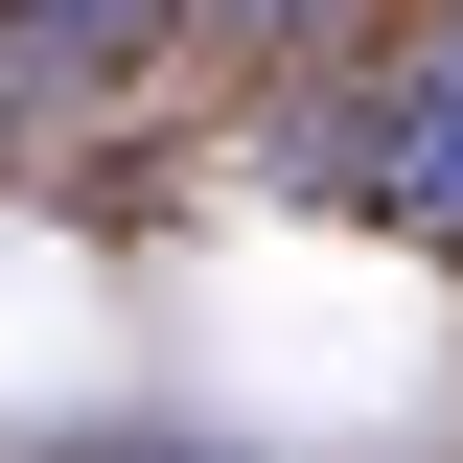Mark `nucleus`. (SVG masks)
I'll list each match as a JSON object with an SVG mask.
<instances>
[{
	"instance_id": "obj_1",
	"label": "nucleus",
	"mask_w": 463,
	"mask_h": 463,
	"mask_svg": "<svg viewBox=\"0 0 463 463\" xmlns=\"http://www.w3.org/2000/svg\"><path fill=\"white\" fill-rule=\"evenodd\" d=\"M325 139H347V185H371L394 232H440V255H463V0L394 47V93H347Z\"/></svg>"
},
{
	"instance_id": "obj_2",
	"label": "nucleus",
	"mask_w": 463,
	"mask_h": 463,
	"mask_svg": "<svg viewBox=\"0 0 463 463\" xmlns=\"http://www.w3.org/2000/svg\"><path fill=\"white\" fill-rule=\"evenodd\" d=\"M139 24L163 0H0V93H93V70H139Z\"/></svg>"
},
{
	"instance_id": "obj_3",
	"label": "nucleus",
	"mask_w": 463,
	"mask_h": 463,
	"mask_svg": "<svg viewBox=\"0 0 463 463\" xmlns=\"http://www.w3.org/2000/svg\"><path fill=\"white\" fill-rule=\"evenodd\" d=\"M232 47H347V24H371V0H209Z\"/></svg>"
}]
</instances>
